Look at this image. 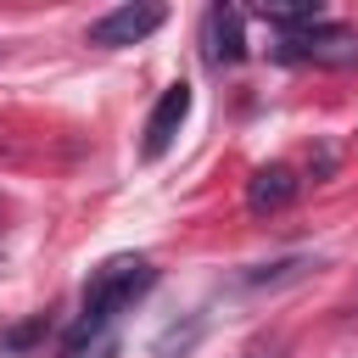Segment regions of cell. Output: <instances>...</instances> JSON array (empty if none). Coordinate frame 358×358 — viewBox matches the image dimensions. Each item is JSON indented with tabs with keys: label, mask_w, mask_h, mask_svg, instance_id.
Instances as JSON below:
<instances>
[{
	"label": "cell",
	"mask_w": 358,
	"mask_h": 358,
	"mask_svg": "<svg viewBox=\"0 0 358 358\" xmlns=\"http://www.w3.org/2000/svg\"><path fill=\"white\" fill-rule=\"evenodd\" d=\"M151 285H157V268H151L145 257H134V252L106 257V263L84 280V308H78L73 330L62 336V347H78V341H101V336H112L117 313H123L134 296H145Z\"/></svg>",
	"instance_id": "1"
},
{
	"label": "cell",
	"mask_w": 358,
	"mask_h": 358,
	"mask_svg": "<svg viewBox=\"0 0 358 358\" xmlns=\"http://www.w3.org/2000/svg\"><path fill=\"white\" fill-rule=\"evenodd\" d=\"M274 56H280V62H324V67H341V62L358 56V39H352L347 28H336V22H319V28H308V34H285V39L274 45Z\"/></svg>",
	"instance_id": "2"
},
{
	"label": "cell",
	"mask_w": 358,
	"mask_h": 358,
	"mask_svg": "<svg viewBox=\"0 0 358 358\" xmlns=\"http://www.w3.org/2000/svg\"><path fill=\"white\" fill-rule=\"evenodd\" d=\"M162 22H168L162 6H117V11H106V17L90 22V45H101V50H123V45H140L145 34H157Z\"/></svg>",
	"instance_id": "3"
},
{
	"label": "cell",
	"mask_w": 358,
	"mask_h": 358,
	"mask_svg": "<svg viewBox=\"0 0 358 358\" xmlns=\"http://www.w3.org/2000/svg\"><path fill=\"white\" fill-rule=\"evenodd\" d=\"M201 56L207 67H235L246 56V22L235 6H207L201 17Z\"/></svg>",
	"instance_id": "4"
},
{
	"label": "cell",
	"mask_w": 358,
	"mask_h": 358,
	"mask_svg": "<svg viewBox=\"0 0 358 358\" xmlns=\"http://www.w3.org/2000/svg\"><path fill=\"white\" fill-rule=\"evenodd\" d=\"M185 117H190V84L179 78V84H168L162 95H157V106H151V117H145V162H157L173 140H179V129H185Z\"/></svg>",
	"instance_id": "5"
},
{
	"label": "cell",
	"mask_w": 358,
	"mask_h": 358,
	"mask_svg": "<svg viewBox=\"0 0 358 358\" xmlns=\"http://www.w3.org/2000/svg\"><path fill=\"white\" fill-rule=\"evenodd\" d=\"M296 190H302L296 168H285V162H263V168H257V173L246 179V213L268 218V213L291 207V201H296Z\"/></svg>",
	"instance_id": "6"
},
{
	"label": "cell",
	"mask_w": 358,
	"mask_h": 358,
	"mask_svg": "<svg viewBox=\"0 0 358 358\" xmlns=\"http://www.w3.org/2000/svg\"><path fill=\"white\" fill-rule=\"evenodd\" d=\"M263 22L285 28V34H308L324 22V6L319 0H285V6H263Z\"/></svg>",
	"instance_id": "7"
},
{
	"label": "cell",
	"mask_w": 358,
	"mask_h": 358,
	"mask_svg": "<svg viewBox=\"0 0 358 358\" xmlns=\"http://www.w3.org/2000/svg\"><path fill=\"white\" fill-rule=\"evenodd\" d=\"M196 336H201V319H190L185 330H179V324H168V330L151 341V352H157V358H185V352L196 347Z\"/></svg>",
	"instance_id": "8"
},
{
	"label": "cell",
	"mask_w": 358,
	"mask_h": 358,
	"mask_svg": "<svg viewBox=\"0 0 358 358\" xmlns=\"http://www.w3.org/2000/svg\"><path fill=\"white\" fill-rule=\"evenodd\" d=\"M117 352V336H101V341H78V347H62V358H112Z\"/></svg>",
	"instance_id": "9"
},
{
	"label": "cell",
	"mask_w": 358,
	"mask_h": 358,
	"mask_svg": "<svg viewBox=\"0 0 358 358\" xmlns=\"http://www.w3.org/2000/svg\"><path fill=\"white\" fill-rule=\"evenodd\" d=\"M280 352H285V341L274 336V341H252V347H246L241 358H280Z\"/></svg>",
	"instance_id": "10"
},
{
	"label": "cell",
	"mask_w": 358,
	"mask_h": 358,
	"mask_svg": "<svg viewBox=\"0 0 358 358\" xmlns=\"http://www.w3.org/2000/svg\"><path fill=\"white\" fill-rule=\"evenodd\" d=\"M39 330H45V324H39V319H34V324H22V330H11V336H6V347H11V352H17V347H28V341H34V336H39Z\"/></svg>",
	"instance_id": "11"
}]
</instances>
